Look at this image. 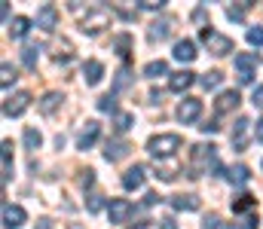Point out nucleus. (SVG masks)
I'll return each instance as SVG.
<instances>
[{"instance_id":"f257e3e1","label":"nucleus","mask_w":263,"mask_h":229,"mask_svg":"<svg viewBox=\"0 0 263 229\" xmlns=\"http://www.w3.org/2000/svg\"><path fill=\"white\" fill-rule=\"evenodd\" d=\"M223 171L217 162V147L214 144H196L190 150V177H199L202 171Z\"/></svg>"},{"instance_id":"f03ea898","label":"nucleus","mask_w":263,"mask_h":229,"mask_svg":"<svg viewBox=\"0 0 263 229\" xmlns=\"http://www.w3.org/2000/svg\"><path fill=\"white\" fill-rule=\"evenodd\" d=\"M110 18H114V12H110L107 6H89V9L80 15V31L89 34V37H95V34H101V31L110 25Z\"/></svg>"},{"instance_id":"7ed1b4c3","label":"nucleus","mask_w":263,"mask_h":229,"mask_svg":"<svg viewBox=\"0 0 263 229\" xmlns=\"http://www.w3.org/2000/svg\"><path fill=\"white\" fill-rule=\"evenodd\" d=\"M181 144H184V138L175 135V132H168V135H153V138L147 141V153H150L153 159H175V153L181 150Z\"/></svg>"},{"instance_id":"20e7f679","label":"nucleus","mask_w":263,"mask_h":229,"mask_svg":"<svg viewBox=\"0 0 263 229\" xmlns=\"http://www.w3.org/2000/svg\"><path fill=\"white\" fill-rule=\"evenodd\" d=\"M199 40L208 46V52H214V55H230L236 46H233V40L227 37V34H217L211 25H202L199 28Z\"/></svg>"},{"instance_id":"39448f33","label":"nucleus","mask_w":263,"mask_h":229,"mask_svg":"<svg viewBox=\"0 0 263 229\" xmlns=\"http://www.w3.org/2000/svg\"><path fill=\"white\" fill-rule=\"evenodd\" d=\"M233 65H236V71H239V82H242V86L254 82V76H257V55H254V52H239V55L233 58Z\"/></svg>"},{"instance_id":"423d86ee","label":"nucleus","mask_w":263,"mask_h":229,"mask_svg":"<svg viewBox=\"0 0 263 229\" xmlns=\"http://www.w3.org/2000/svg\"><path fill=\"white\" fill-rule=\"evenodd\" d=\"M230 141H233V150H239V153L248 147V141H251V119H248V116H239V119H236Z\"/></svg>"},{"instance_id":"0eeeda50","label":"nucleus","mask_w":263,"mask_h":229,"mask_svg":"<svg viewBox=\"0 0 263 229\" xmlns=\"http://www.w3.org/2000/svg\"><path fill=\"white\" fill-rule=\"evenodd\" d=\"M37 28L46 31V34H52L59 28V9H55V3H43L37 9Z\"/></svg>"},{"instance_id":"6e6552de","label":"nucleus","mask_w":263,"mask_h":229,"mask_svg":"<svg viewBox=\"0 0 263 229\" xmlns=\"http://www.w3.org/2000/svg\"><path fill=\"white\" fill-rule=\"evenodd\" d=\"M107 214H110V223H126L132 214H135V205H132L129 199H110Z\"/></svg>"},{"instance_id":"1a4fd4ad","label":"nucleus","mask_w":263,"mask_h":229,"mask_svg":"<svg viewBox=\"0 0 263 229\" xmlns=\"http://www.w3.org/2000/svg\"><path fill=\"white\" fill-rule=\"evenodd\" d=\"M28 107H31V95L28 92H15L12 98L3 101V116H22Z\"/></svg>"},{"instance_id":"9d476101","label":"nucleus","mask_w":263,"mask_h":229,"mask_svg":"<svg viewBox=\"0 0 263 229\" xmlns=\"http://www.w3.org/2000/svg\"><path fill=\"white\" fill-rule=\"evenodd\" d=\"M199 116H202V101H199V98H184V101L178 104V119H181L184 126L196 122Z\"/></svg>"},{"instance_id":"9b49d317","label":"nucleus","mask_w":263,"mask_h":229,"mask_svg":"<svg viewBox=\"0 0 263 229\" xmlns=\"http://www.w3.org/2000/svg\"><path fill=\"white\" fill-rule=\"evenodd\" d=\"M98 135H101V126H98L95 119H89V122L80 129V135H77V150H89V147L98 141Z\"/></svg>"},{"instance_id":"f8f14e48","label":"nucleus","mask_w":263,"mask_h":229,"mask_svg":"<svg viewBox=\"0 0 263 229\" xmlns=\"http://www.w3.org/2000/svg\"><path fill=\"white\" fill-rule=\"evenodd\" d=\"M25 220H28V214H25L22 205H9V202H3V226L6 229H18Z\"/></svg>"},{"instance_id":"ddd939ff","label":"nucleus","mask_w":263,"mask_h":229,"mask_svg":"<svg viewBox=\"0 0 263 229\" xmlns=\"http://www.w3.org/2000/svg\"><path fill=\"white\" fill-rule=\"evenodd\" d=\"M239 101H242V98H239V92H236V89H227V92H220V95H217V101H214V113H220V116H223V113L236 110V107H239Z\"/></svg>"},{"instance_id":"4468645a","label":"nucleus","mask_w":263,"mask_h":229,"mask_svg":"<svg viewBox=\"0 0 263 229\" xmlns=\"http://www.w3.org/2000/svg\"><path fill=\"white\" fill-rule=\"evenodd\" d=\"M129 150H132V147L123 141V138L107 141V144H104V159H107V162H120V159H126V156H129Z\"/></svg>"},{"instance_id":"2eb2a0df","label":"nucleus","mask_w":263,"mask_h":229,"mask_svg":"<svg viewBox=\"0 0 263 229\" xmlns=\"http://www.w3.org/2000/svg\"><path fill=\"white\" fill-rule=\"evenodd\" d=\"M172 28H175V18H156L153 25H150V31H147V37L156 43V40H165V37H172Z\"/></svg>"},{"instance_id":"dca6fc26","label":"nucleus","mask_w":263,"mask_h":229,"mask_svg":"<svg viewBox=\"0 0 263 229\" xmlns=\"http://www.w3.org/2000/svg\"><path fill=\"white\" fill-rule=\"evenodd\" d=\"M172 55H175L178 61H184V65H190V61H193V58L199 55V52H196V43L184 37V40H178V43H175V52H172Z\"/></svg>"},{"instance_id":"f3484780","label":"nucleus","mask_w":263,"mask_h":229,"mask_svg":"<svg viewBox=\"0 0 263 229\" xmlns=\"http://www.w3.org/2000/svg\"><path fill=\"white\" fill-rule=\"evenodd\" d=\"M144 174H147V168H144V165H132L129 171H126V174H123V186H126V190H141V186H144Z\"/></svg>"},{"instance_id":"a211bd4d","label":"nucleus","mask_w":263,"mask_h":229,"mask_svg":"<svg viewBox=\"0 0 263 229\" xmlns=\"http://www.w3.org/2000/svg\"><path fill=\"white\" fill-rule=\"evenodd\" d=\"M196 82V74L193 71H178V74L168 76V89L172 92H184V89H190Z\"/></svg>"},{"instance_id":"6ab92c4d","label":"nucleus","mask_w":263,"mask_h":229,"mask_svg":"<svg viewBox=\"0 0 263 229\" xmlns=\"http://www.w3.org/2000/svg\"><path fill=\"white\" fill-rule=\"evenodd\" d=\"M156 177L165 180V183H172L178 177V162L175 159H156Z\"/></svg>"},{"instance_id":"aec40b11","label":"nucleus","mask_w":263,"mask_h":229,"mask_svg":"<svg viewBox=\"0 0 263 229\" xmlns=\"http://www.w3.org/2000/svg\"><path fill=\"white\" fill-rule=\"evenodd\" d=\"M101 76H104V65H101V61L89 58V61L83 65V79H86L89 86H98V82H101Z\"/></svg>"},{"instance_id":"412c9836","label":"nucleus","mask_w":263,"mask_h":229,"mask_svg":"<svg viewBox=\"0 0 263 229\" xmlns=\"http://www.w3.org/2000/svg\"><path fill=\"white\" fill-rule=\"evenodd\" d=\"M28 31H31V18H28V15H15V18L9 22V37H12V40H22Z\"/></svg>"},{"instance_id":"4be33fe9","label":"nucleus","mask_w":263,"mask_h":229,"mask_svg":"<svg viewBox=\"0 0 263 229\" xmlns=\"http://www.w3.org/2000/svg\"><path fill=\"white\" fill-rule=\"evenodd\" d=\"M227 180L236 183V186H245V183L251 180V168H248V165H233V168L227 171Z\"/></svg>"},{"instance_id":"5701e85b","label":"nucleus","mask_w":263,"mask_h":229,"mask_svg":"<svg viewBox=\"0 0 263 229\" xmlns=\"http://www.w3.org/2000/svg\"><path fill=\"white\" fill-rule=\"evenodd\" d=\"M132 126H135V116H132L129 110H117V113H114V132H117V135H126Z\"/></svg>"},{"instance_id":"b1692460","label":"nucleus","mask_w":263,"mask_h":229,"mask_svg":"<svg viewBox=\"0 0 263 229\" xmlns=\"http://www.w3.org/2000/svg\"><path fill=\"white\" fill-rule=\"evenodd\" d=\"M0 159H3V186H6V183H9V177H12V141H3Z\"/></svg>"},{"instance_id":"393cba45","label":"nucleus","mask_w":263,"mask_h":229,"mask_svg":"<svg viewBox=\"0 0 263 229\" xmlns=\"http://www.w3.org/2000/svg\"><path fill=\"white\" fill-rule=\"evenodd\" d=\"M175 211H199V199L196 196H172L168 199Z\"/></svg>"},{"instance_id":"a878e982","label":"nucleus","mask_w":263,"mask_h":229,"mask_svg":"<svg viewBox=\"0 0 263 229\" xmlns=\"http://www.w3.org/2000/svg\"><path fill=\"white\" fill-rule=\"evenodd\" d=\"M37 58H40V46H37V43H28V46L22 49V65L34 71V68H37Z\"/></svg>"},{"instance_id":"bb28decb","label":"nucleus","mask_w":263,"mask_h":229,"mask_svg":"<svg viewBox=\"0 0 263 229\" xmlns=\"http://www.w3.org/2000/svg\"><path fill=\"white\" fill-rule=\"evenodd\" d=\"M168 74V61H162V58H156V61H150L147 68H144V76L147 79H159V76Z\"/></svg>"},{"instance_id":"cd10ccee","label":"nucleus","mask_w":263,"mask_h":229,"mask_svg":"<svg viewBox=\"0 0 263 229\" xmlns=\"http://www.w3.org/2000/svg\"><path fill=\"white\" fill-rule=\"evenodd\" d=\"M251 9V0H242V3H236V6H227V18L230 22H245V12Z\"/></svg>"},{"instance_id":"c85d7f7f","label":"nucleus","mask_w":263,"mask_h":229,"mask_svg":"<svg viewBox=\"0 0 263 229\" xmlns=\"http://www.w3.org/2000/svg\"><path fill=\"white\" fill-rule=\"evenodd\" d=\"M62 101H65V98H62V92H46V95H43V101H40V110H43V113H55V107H59Z\"/></svg>"},{"instance_id":"c756f323","label":"nucleus","mask_w":263,"mask_h":229,"mask_svg":"<svg viewBox=\"0 0 263 229\" xmlns=\"http://www.w3.org/2000/svg\"><path fill=\"white\" fill-rule=\"evenodd\" d=\"M251 208H257V199L248 196V193H242V196L233 202V211H236V214H245V211H251Z\"/></svg>"},{"instance_id":"7c9ffc66","label":"nucleus","mask_w":263,"mask_h":229,"mask_svg":"<svg viewBox=\"0 0 263 229\" xmlns=\"http://www.w3.org/2000/svg\"><path fill=\"white\" fill-rule=\"evenodd\" d=\"M199 82H202V89H217V86L223 82V74H220V71H208V74L199 76Z\"/></svg>"},{"instance_id":"2f4dec72","label":"nucleus","mask_w":263,"mask_h":229,"mask_svg":"<svg viewBox=\"0 0 263 229\" xmlns=\"http://www.w3.org/2000/svg\"><path fill=\"white\" fill-rule=\"evenodd\" d=\"M12 82H15V68H12L9 61H3V65H0V86L9 89Z\"/></svg>"},{"instance_id":"473e14b6","label":"nucleus","mask_w":263,"mask_h":229,"mask_svg":"<svg viewBox=\"0 0 263 229\" xmlns=\"http://www.w3.org/2000/svg\"><path fill=\"white\" fill-rule=\"evenodd\" d=\"M40 144H43V135L37 129H25V147L28 150H40Z\"/></svg>"},{"instance_id":"72a5a7b5","label":"nucleus","mask_w":263,"mask_h":229,"mask_svg":"<svg viewBox=\"0 0 263 229\" xmlns=\"http://www.w3.org/2000/svg\"><path fill=\"white\" fill-rule=\"evenodd\" d=\"M98 110L101 113H117V98L114 95H101L98 98Z\"/></svg>"},{"instance_id":"f704fd0d","label":"nucleus","mask_w":263,"mask_h":229,"mask_svg":"<svg viewBox=\"0 0 263 229\" xmlns=\"http://www.w3.org/2000/svg\"><path fill=\"white\" fill-rule=\"evenodd\" d=\"M114 46H117V52H120L123 58H129V46H132V37H129V34H120V37L114 40Z\"/></svg>"},{"instance_id":"c9c22d12","label":"nucleus","mask_w":263,"mask_h":229,"mask_svg":"<svg viewBox=\"0 0 263 229\" xmlns=\"http://www.w3.org/2000/svg\"><path fill=\"white\" fill-rule=\"evenodd\" d=\"M86 208H89V214H98V211L104 208V196H101V193H92V196H89V205H86Z\"/></svg>"},{"instance_id":"e433bc0d","label":"nucleus","mask_w":263,"mask_h":229,"mask_svg":"<svg viewBox=\"0 0 263 229\" xmlns=\"http://www.w3.org/2000/svg\"><path fill=\"white\" fill-rule=\"evenodd\" d=\"M138 6H141V9H150V12H162V6H165V0H141Z\"/></svg>"},{"instance_id":"4c0bfd02","label":"nucleus","mask_w":263,"mask_h":229,"mask_svg":"<svg viewBox=\"0 0 263 229\" xmlns=\"http://www.w3.org/2000/svg\"><path fill=\"white\" fill-rule=\"evenodd\" d=\"M248 43L251 46H263V28H248Z\"/></svg>"},{"instance_id":"58836bf2","label":"nucleus","mask_w":263,"mask_h":229,"mask_svg":"<svg viewBox=\"0 0 263 229\" xmlns=\"http://www.w3.org/2000/svg\"><path fill=\"white\" fill-rule=\"evenodd\" d=\"M129 82H132V74H129V68H123V71L117 74V92H123Z\"/></svg>"},{"instance_id":"ea45409f","label":"nucleus","mask_w":263,"mask_h":229,"mask_svg":"<svg viewBox=\"0 0 263 229\" xmlns=\"http://www.w3.org/2000/svg\"><path fill=\"white\" fill-rule=\"evenodd\" d=\"M92 183H95V171H92V168H86V171H83V177H80V186L86 190V186H92Z\"/></svg>"},{"instance_id":"a19ab883","label":"nucleus","mask_w":263,"mask_h":229,"mask_svg":"<svg viewBox=\"0 0 263 229\" xmlns=\"http://www.w3.org/2000/svg\"><path fill=\"white\" fill-rule=\"evenodd\" d=\"M202 229H220V217H217V214H208V217L202 220Z\"/></svg>"},{"instance_id":"79ce46f5","label":"nucleus","mask_w":263,"mask_h":229,"mask_svg":"<svg viewBox=\"0 0 263 229\" xmlns=\"http://www.w3.org/2000/svg\"><path fill=\"white\" fill-rule=\"evenodd\" d=\"M251 101H254V107H263V86L254 89V98H251Z\"/></svg>"},{"instance_id":"37998d69","label":"nucleus","mask_w":263,"mask_h":229,"mask_svg":"<svg viewBox=\"0 0 263 229\" xmlns=\"http://www.w3.org/2000/svg\"><path fill=\"white\" fill-rule=\"evenodd\" d=\"M0 15H3V25L9 28V3H0Z\"/></svg>"},{"instance_id":"c03bdc74","label":"nucleus","mask_w":263,"mask_h":229,"mask_svg":"<svg viewBox=\"0 0 263 229\" xmlns=\"http://www.w3.org/2000/svg\"><path fill=\"white\" fill-rule=\"evenodd\" d=\"M199 129H202L205 135H214V132H217V122H205V126H199Z\"/></svg>"},{"instance_id":"a18cd8bd","label":"nucleus","mask_w":263,"mask_h":229,"mask_svg":"<svg viewBox=\"0 0 263 229\" xmlns=\"http://www.w3.org/2000/svg\"><path fill=\"white\" fill-rule=\"evenodd\" d=\"M159 229H178V223L172 217H165V220H159Z\"/></svg>"},{"instance_id":"49530a36","label":"nucleus","mask_w":263,"mask_h":229,"mask_svg":"<svg viewBox=\"0 0 263 229\" xmlns=\"http://www.w3.org/2000/svg\"><path fill=\"white\" fill-rule=\"evenodd\" d=\"M156 202H159V196H156V193H147V196H144V205H156Z\"/></svg>"},{"instance_id":"de8ad7c7","label":"nucleus","mask_w":263,"mask_h":229,"mask_svg":"<svg viewBox=\"0 0 263 229\" xmlns=\"http://www.w3.org/2000/svg\"><path fill=\"white\" fill-rule=\"evenodd\" d=\"M159 101H162V92L153 89V92H150V104H159Z\"/></svg>"},{"instance_id":"09e8293b","label":"nucleus","mask_w":263,"mask_h":229,"mask_svg":"<svg viewBox=\"0 0 263 229\" xmlns=\"http://www.w3.org/2000/svg\"><path fill=\"white\" fill-rule=\"evenodd\" d=\"M254 135H257V141H263V119H257V129H254Z\"/></svg>"},{"instance_id":"8fccbe9b","label":"nucleus","mask_w":263,"mask_h":229,"mask_svg":"<svg viewBox=\"0 0 263 229\" xmlns=\"http://www.w3.org/2000/svg\"><path fill=\"white\" fill-rule=\"evenodd\" d=\"M37 229H52V223L49 220H37Z\"/></svg>"}]
</instances>
